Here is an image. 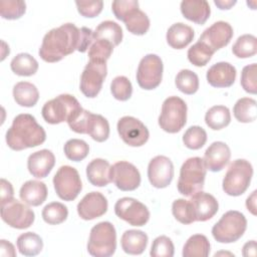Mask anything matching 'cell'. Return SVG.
<instances>
[{"mask_svg": "<svg viewBox=\"0 0 257 257\" xmlns=\"http://www.w3.org/2000/svg\"><path fill=\"white\" fill-rule=\"evenodd\" d=\"M163 61L157 54H147L138 66L137 81L141 88L152 90L158 87L163 78Z\"/></svg>", "mask_w": 257, "mask_h": 257, "instance_id": "10", "label": "cell"}, {"mask_svg": "<svg viewBox=\"0 0 257 257\" xmlns=\"http://www.w3.org/2000/svg\"><path fill=\"white\" fill-rule=\"evenodd\" d=\"M159 125L169 134L180 132L187 122V104L179 96L166 98L159 116Z\"/></svg>", "mask_w": 257, "mask_h": 257, "instance_id": "8", "label": "cell"}, {"mask_svg": "<svg viewBox=\"0 0 257 257\" xmlns=\"http://www.w3.org/2000/svg\"><path fill=\"white\" fill-rule=\"evenodd\" d=\"M13 97L20 106L32 107L38 101L39 92L37 87L31 82L20 81L13 86Z\"/></svg>", "mask_w": 257, "mask_h": 257, "instance_id": "29", "label": "cell"}, {"mask_svg": "<svg viewBox=\"0 0 257 257\" xmlns=\"http://www.w3.org/2000/svg\"><path fill=\"white\" fill-rule=\"evenodd\" d=\"M1 218L12 228L26 229L33 224L35 215L27 205L13 198L1 204Z\"/></svg>", "mask_w": 257, "mask_h": 257, "instance_id": "13", "label": "cell"}, {"mask_svg": "<svg viewBox=\"0 0 257 257\" xmlns=\"http://www.w3.org/2000/svg\"><path fill=\"white\" fill-rule=\"evenodd\" d=\"M214 3L220 9L228 10V9H230L232 6H234L236 4V1L235 0H225V1L224 0H215Z\"/></svg>", "mask_w": 257, "mask_h": 257, "instance_id": "55", "label": "cell"}, {"mask_svg": "<svg viewBox=\"0 0 257 257\" xmlns=\"http://www.w3.org/2000/svg\"><path fill=\"white\" fill-rule=\"evenodd\" d=\"M106 73V62L89 60L80 76L79 88L83 95L88 98L95 97L102 87Z\"/></svg>", "mask_w": 257, "mask_h": 257, "instance_id": "11", "label": "cell"}, {"mask_svg": "<svg viewBox=\"0 0 257 257\" xmlns=\"http://www.w3.org/2000/svg\"><path fill=\"white\" fill-rule=\"evenodd\" d=\"M148 178L151 185L158 189L167 188L174 178V165L166 156H157L148 166Z\"/></svg>", "mask_w": 257, "mask_h": 257, "instance_id": "16", "label": "cell"}, {"mask_svg": "<svg viewBox=\"0 0 257 257\" xmlns=\"http://www.w3.org/2000/svg\"><path fill=\"white\" fill-rule=\"evenodd\" d=\"M139 6V2L136 0H115L111 4V10L116 19L121 20L122 16L132 8Z\"/></svg>", "mask_w": 257, "mask_h": 257, "instance_id": "50", "label": "cell"}, {"mask_svg": "<svg viewBox=\"0 0 257 257\" xmlns=\"http://www.w3.org/2000/svg\"><path fill=\"white\" fill-rule=\"evenodd\" d=\"M67 207L59 202L49 203L42 210V218L49 225L61 224L67 219Z\"/></svg>", "mask_w": 257, "mask_h": 257, "instance_id": "40", "label": "cell"}, {"mask_svg": "<svg viewBox=\"0 0 257 257\" xmlns=\"http://www.w3.org/2000/svg\"><path fill=\"white\" fill-rule=\"evenodd\" d=\"M63 151L68 160L73 162H80L87 157L89 153V147L82 140L71 139L65 143Z\"/></svg>", "mask_w": 257, "mask_h": 257, "instance_id": "41", "label": "cell"}, {"mask_svg": "<svg viewBox=\"0 0 257 257\" xmlns=\"http://www.w3.org/2000/svg\"><path fill=\"white\" fill-rule=\"evenodd\" d=\"M82 107L78 100L73 95L64 93L46 101L41 109V113L47 123L57 124L68 121Z\"/></svg>", "mask_w": 257, "mask_h": 257, "instance_id": "7", "label": "cell"}, {"mask_svg": "<svg viewBox=\"0 0 257 257\" xmlns=\"http://www.w3.org/2000/svg\"><path fill=\"white\" fill-rule=\"evenodd\" d=\"M93 39H103L113 46H117L122 40V29L116 22L102 21L93 31Z\"/></svg>", "mask_w": 257, "mask_h": 257, "instance_id": "30", "label": "cell"}, {"mask_svg": "<svg viewBox=\"0 0 257 257\" xmlns=\"http://www.w3.org/2000/svg\"><path fill=\"white\" fill-rule=\"evenodd\" d=\"M110 91L115 99L125 101L132 96L133 85L127 77L119 75L112 79L110 83Z\"/></svg>", "mask_w": 257, "mask_h": 257, "instance_id": "45", "label": "cell"}, {"mask_svg": "<svg viewBox=\"0 0 257 257\" xmlns=\"http://www.w3.org/2000/svg\"><path fill=\"white\" fill-rule=\"evenodd\" d=\"M236 68L229 62H218L213 64L207 71L208 83L217 88H226L233 85L236 79Z\"/></svg>", "mask_w": 257, "mask_h": 257, "instance_id": "21", "label": "cell"}, {"mask_svg": "<svg viewBox=\"0 0 257 257\" xmlns=\"http://www.w3.org/2000/svg\"><path fill=\"white\" fill-rule=\"evenodd\" d=\"M1 204H4L13 199L14 191L10 182L5 179H1Z\"/></svg>", "mask_w": 257, "mask_h": 257, "instance_id": "51", "label": "cell"}, {"mask_svg": "<svg viewBox=\"0 0 257 257\" xmlns=\"http://www.w3.org/2000/svg\"><path fill=\"white\" fill-rule=\"evenodd\" d=\"M232 52L238 58H249L257 52V38L252 34L239 36L233 44Z\"/></svg>", "mask_w": 257, "mask_h": 257, "instance_id": "37", "label": "cell"}, {"mask_svg": "<svg viewBox=\"0 0 257 257\" xmlns=\"http://www.w3.org/2000/svg\"><path fill=\"white\" fill-rule=\"evenodd\" d=\"M111 182L120 191H134L141 184V174L131 163L120 161L110 167Z\"/></svg>", "mask_w": 257, "mask_h": 257, "instance_id": "15", "label": "cell"}, {"mask_svg": "<svg viewBox=\"0 0 257 257\" xmlns=\"http://www.w3.org/2000/svg\"><path fill=\"white\" fill-rule=\"evenodd\" d=\"M54 165L55 157L51 151L46 149L32 153L27 160L29 173L37 179L47 177Z\"/></svg>", "mask_w": 257, "mask_h": 257, "instance_id": "22", "label": "cell"}, {"mask_svg": "<svg viewBox=\"0 0 257 257\" xmlns=\"http://www.w3.org/2000/svg\"><path fill=\"white\" fill-rule=\"evenodd\" d=\"M53 186L57 196L67 202L76 199L82 189L77 170L70 166H62L58 169L53 177Z\"/></svg>", "mask_w": 257, "mask_h": 257, "instance_id": "9", "label": "cell"}, {"mask_svg": "<svg viewBox=\"0 0 257 257\" xmlns=\"http://www.w3.org/2000/svg\"><path fill=\"white\" fill-rule=\"evenodd\" d=\"M88 182L95 187H105L110 182V165L106 160L94 159L86 167Z\"/></svg>", "mask_w": 257, "mask_h": 257, "instance_id": "25", "label": "cell"}, {"mask_svg": "<svg viewBox=\"0 0 257 257\" xmlns=\"http://www.w3.org/2000/svg\"><path fill=\"white\" fill-rule=\"evenodd\" d=\"M230 121V110L225 105H214L208 109L205 115L206 124L214 131H219L226 127Z\"/></svg>", "mask_w": 257, "mask_h": 257, "instance_id": "34", "label": "cell"}, {"mask_svg": "<svg viewBox=\"0 0 257 257\" xmlns=\"http://www.w3.org/2000/svg\"><path fill=\"white\" fill-rule=\"evenodd\" d=\"M126 29L135 35H144L150 28V19L139 6L130 9L121 18Z\"/></svg>", "mask_w": 257, "mask_h": 257, "instance_id": "28", "label": "cell"}, {"mask_svg": "<svg viewBox=\"0 0 257 257\" xmlns=\"http://www.w3.org/2000/svg\"><path fill=\"white\" fill-rule=\"evenodd\" d=\"M235 118L244 123L252 122L256 119V100L251 97H242L236 101L233 107Z\"/></svg>", "mask_w": 257, "mask_h": 257, "instance_id": "36", "label": "cell"}, {"mask_svg": "<svg viewBox=\"0 0 257 257\" xmlns=\"http://www.w3.org/2000/svg\"><path fill=\"white\" fill-rule=\"evenodd\" d=\"M45 140L46 133L44 128L29 113L16 115L6 133V143L13 151L37 147L43 144Z\"/></svg>", "mask_w": 257, "mask_h": 257, "instance_id": "2", "label": "cell"}, {"mask_svg": "<svg viewBox=\"0 0 257 257\" xmlns=\"http://www.w3.org/2000/svg\"><path fill=\"white\" fill-rule=\"evenodd\" d=\"M175 84L181 92L191 95L199 89V77L190 69H182L176 76Z\"/></svg>", "mask_w": 257, "mask_h": 257, "instance_id": "38", "label": "cell"}, {"mask_svg": "<svg viewBox=\"0 0 257 257\" xmlns=\"http://www.w3.org/2000/svg\"><path fill=\"white\" fill-rule=\"evenodd\" d=\"M17 248L24 256H36L43 248V241L36 233L26 232L17 238Z\"/></svg>", "mask_w": 257, "mask_h": 257, "instance_id": "35", "label": "cell"}, {"mask_svg": "<svg viewBox=\"0 0 257 257\" xmlns=\"http://www.w3.org/2000/svg\"><path fill=\"white\" fill-rule=\"evenodd\" d=\"M26 11V3L21 0H2L0 1L1 17L8 20L19 19Z\"/></svg>", "mask_w": 257, "mask_h": 257, "instance_id": "43", "label": "cell"}, {"mask_svg": "<svg viewBox=\"0 0 257 257\" xmlns=\"http://www.w3.org/2000/svg\"><path fill=\"white\" fill-rule=\"evenodd\" d=\"M206 142L207 133L199 125L190 126L183 136V143L190 150H199L206 144Z\"/></svg>", "mask_w": 257, "mask_h": 257, "instance_id": "42", "label": "cell"}, {"mask_svg": "<svg viewBox=\"0 0 257 257\" xmlns=\"http://www.w3.org/2000/svg\"><path fill=\"white\" fill-rule=\"evenodd\" d=\"M20 199L28 206L37 207L47 198V187L43 182L30 180L25 182L19 192Z\"/></svg>", "mask_w": 257, "mask_h": 257, "instance_id": "24", "label": "cell"}, {"mask_svg": "<svg viewBox=\"0 0 257 257\" xmlns=\"http://www.w3.org/2000/svg\"><path fill=\"white\" fill-rule=\"evenodd\" d=\"M93 31L65 23L47 32L39 48V56L46 62H57L75 50L83 53L91 45Z\"/></svg>", "mask_w": 257, "mask_h": 257, "instance_id": "1", "label": "cell"}, {"mask_svg": "<svg viewBox=\"0 0 257 257\" xmlns=\"http://www.w3.org/2000/svg\"><path fill=\"white\" fill-rule=\"evenodd\" d=\"M86 134L98 143L106 141L109 137V124L107 119L100 114L90 112L86 124Z\"/></svg>", "mask_w": 257, "mask_h": 257, "instance_id": "31", "label": "cell"}, {"mask_svg": "<svg viewBox=\"0 0 257 257\" xmlns=\"http://www.w3.org/2000/svg\"><path fill=\"white\" fill-rule=\"evenodd\" d=\"M210 254V242L205 235L191 236L183 247V257H207Z\"/></svg>", "mask_w": 257, "mask_h": 257, "instance_id": "32", "label": "cell"}, {"mask_svg": "<svg viewBox=\"0 0 257 257\" xmlns=\"http://www.w3.org/2000/svg\"><path fill=\"white\" fill-rule=\"evenodd\" d=\"M11 70L20 76H31L38 70L37 60L29 53H19L10 62Z\"/></svg>", "mask_w": 257, "mask_h": 257, "instance_id": "33", "label": "cell"}, {"mask_svg": "<svg viewBox=\"0 0 257 257\" xmlns=\"http://www.w3.org/2000/svg\"><path fill=\"white\" fill-rule=\"evenodd\" d=\"M252 176L253 167L248 161L244 159L233 161L223 179V191L229 196H241L249 188Z\"/></svg>", "mask_w": 257, "mask_h": 257, "instance_id": "5", "label": "cell"}, {"mask_svg": "<svg viewBox=\"0 0 257 257\" xmlns=\"http://www.w3.org/2000/svg\"><path fill=\"white\" fill-rule=\"evenodd\" d=\"M233 37L232 26L225 21H217L208 27L199 40L208 45L214 52L229 44Z\"/></svg>", "mask_w": 257, "mask_h": 257, "instance_id": "18", "label": "cell"}, {"mask_svg": "<svg viewBox=\"0 0 257 257\" xmlns=\"http://www.w3.org/2000/svg\"><path fill=\"white\" fill-rule=\"evenodd\" d=\"M77 11L80 15L86 18L96 17L103 8V2L98 1H75Z\"/></svg>", "mask_w": 257, "mask_h": 257, "instance_id": "49", "label": "cell"}, {"mask_svg": "<svg viewBox=\"0 0 257 257\" xmlns=\"http://www.w3.org/2000/svg\"><path fill=\"white\" fill-rule=\"evenodd\" d=\"M188 201L194 222H205L210 220L219 210V204L216 198L203 191L194 194Z\"/></svg>", "mask_w": 257, "mask_h": 257, "instance_id": "17", "label": "cell"}, {"mask_svg": "<svg viewBox=\"0 0 257 257\" xmlns=\"http://www.w3.org/2000/svg\"><path fill=\"white\" fill-rule=\"evenodd\" d=\"M148 235L141 230H126L120 239L122 250L130 255L142 254L148 245Z\"/></svg>", "mask_w": 257, "mask_h": 257, "instance_id": "27", "label": "cell"}, {"mask_svg": "<svg viewBox=\"0 0 257 257\" xmlns=\"http://www.w3.org/2000/svg\"><path fill=\"white\" fill-rule=\"evenodd\" d=\"M183 16L197 24H204L211 14L210 5L206 0H184L180 6Z\"/></svg>", "mask_w": 257, "mask_h": 257, "instance_id": "23", "label": "cell"}, {"mask_svg": "<svg viewBox=\"0 0 257 257\" xmlns=\"http://www.w3.org/2000/svg\"><path fill=\"white\" fill-rule=\"evenodd\" d=\"M175 252L172 240L167 236L157 237L151 248L150 255L152 257H173Z\"/></svg>", "mask_w": 257, "mask_h": 257, "instance_id": "46", "label": "cell"}, {"mask_svg": "<svg viewBox=\"0 0 257 257\" xmlns=\"http://www.w3.org/2000/svg\"><path fill=\"white\" fill-rule=\"evenodd\" d=\"M247 228L245 216L235 210L226 212L213 226L212 235L217 242L233 243L238 241Z\"/></svg>", "mask_w": 257, "mask_h": 257, "instance_id": "6", "label": "cell"}, {"mask_svg": "<svg viewBox=\"0 0 257 257\" xmlns=\"http://www.w3.org/2000/svg\"><path fill=\"white\" fill-rule=\"evenodd\" d=\"M242 254H243V256H245V257L256 256V241H255V240H251V241L247 242V243L243 246Z\"/></svg>", "mask_w": 257, "mask_h": 257, "instance_id": "53", "label": "cell"}, {"mask_svg": "<svg viewBox=\"0 0 257 257\" xmlns=\"http://www.w3.org/2000/svg\"><path fill=\"white\" fill-rule=\"evenodd\" d=\"M256 72H257L256 63H252L244 66L241 72V85L246 92L251 94H256L257 92Z\"/></svg>", "mask_w": 257, "mask_h": 257, "instance_id": "47", "label": "cell"}, {"mask_svg": "<svg viewBox=\"0 0 257 257\" xmlns=\"http://www.w3.org/2000/svg\"><path fill=\"white\" fill-rule=\"evenodd\" d=\"M167 42L175 49H183L188 46L194 38V30L191 26L182 22L173 24L167 31Z\"/></svg>", "mask_w": 257, "mask_h": 257, "instance_id": "26", "label": "cell"}, {"mask_svg": "<svg viewBox=\"0 0 257 257\" xmlns=\"http://www.w3.org/2000/svg\"><path fill=\"white\" fill-rule=\"evenodd\" d=\"M172 213L174 217L182 224H192L194 219L192 217L191 208L188 200L178 199L173 202L172 205Z\"/></svg>", "mask_w": 257, "mask_h": 257, "instance_id": "48", "label": "cell"}, {"mask_svg": "<svg viewBox=\"0 0 257 257\" xmlns=\"http://www.w3.org/2000/svg\"><path fill=\"white\" fill-rule=\"evenodd\" d=\"M115 215L132 226H145L150 219V211L142 202L137 199L123 197L114 205Z\"/></svg>", "mask_w": 257, "mask_h": 257, "instance_id": "12", "label": "cell"}, {"mask_svg": "<svg viewBox=\"0 0 257 257\" xmlns=\"http://www.w3.org/2000/svg\"><path fill=\"white\" fill-rule=\"evenodd\" d=\"M113 47L114 46L106 40L93 39L91 45L88 48L89 60L106 62L113 51Z\"/></svg>", "mask_w": 257, "mask_h": 257, "instance_id": "44", "label": "cell"}, {"mask_svg": "<svg viewBox=\"0 0 257 257\" xmlns=\"http://www.w3.org/2000/svg\"><path fill=\"white\" fill-rule=\"evenodd\" d=\"M256 191H253L246 200V207L253 215H256Z\"/></svg>", "mask_w": 257, "mask_h": 257, "instance_id": "54", "label": "cell"}, {"mask_svg": "<svg viewBox=\"0 0 257 257\" xmlns=\"http://www.w3.org/2000/svg\"><path fill=\"white\" fill-rule=\"evenodd\" d=\"M207 168L203 159L193 157L184 162L180 170L177 188L180 194L191 197L204 188Z\"/></svg>", "mask_w": 257, "mask_h": 257, "instance_id": "3", "label": "cell"}, {"mask_svg": "<svg viewBox=\"0 0 257 257\" xmlns=\"http://www.w3.org/2000/svg\"><path fill=\"white\" fill-rule=\"evenodd\" d=\"M0 255L1 256H8V257H15L16 251L12 243L2 239L0 241Z\"/></svg>", "mask_w": 257, "mask_h": 257, "instance_id": "52", "label": "cell"}, {"mask_svg": "<svg viewBox=\"0 0 257 257\" xmlns=\"http://www.w3.org/2000/svg\"><path fill=\"white\" fill-rule=\"evenodd\" d=\"M107 207V200L101 193L90 192L77 204V213L81 219L89 221L104 215Z\"/></svg>", "mask_w": 257, "mask_h": 257, "instance_id": "19", "label": "cell"}, {"mask_svg": "<svg viewBox=\"0 0 257 257\" xmlns=\"http://www.w3.org/2000/svg\"><path fill=\"white\" fill-rule=\"evenodd\" d=\"M214 51L204 42L198 40L188 50V59L195 66H205L212 58Z\"/></svg>", "mask_w": 257, "mask_h": 257, "instance_id": "39", "label": "cell"}, {"mask_svg": "<svg viewBox=\"0 0 257 257\" xmlns=\"http://www.w3.org/2000/svg\"><path fill=\"white\" fill-rule=\"evenodd\" d=\"M116 249V232L110 222L103 221L93 226L89 233L87 251L94 257H109Z\"/></svg>", "mask_w": 257, "mask_h": 257, "instance_id": "4", "label": "cell"}, {"mask_svg": "<svg viewBox=\"0 0 257 257\" xmlns=\"http://www.w3.org/2000/svg\"><path fill=\"white\" fill-rule=\"evenodd\" d=\"M230 158L231 151L228 145L223 142H214L207 148L203 161L207 170L220 172L228 165Z\"/></svg>", "mask_w": 257, "mask_h": 257, "instance_id": "20", "label": "cell"}, {"mask_svg": "<svg viewBox=\"0 0 257 257\" xmlns=\"http://www.w3.org/2000/svg\"><path fill=\"white\" fill-rule=\"evenodd\" d=\"M117 133L121 140L131 147L144 146L150 137L147 126L134 116H122L117 121Z\"/></svg>", "mask_w": 257, "mask_h": 257, "instance_id": "14", "label": "cell"}]
</instances>
